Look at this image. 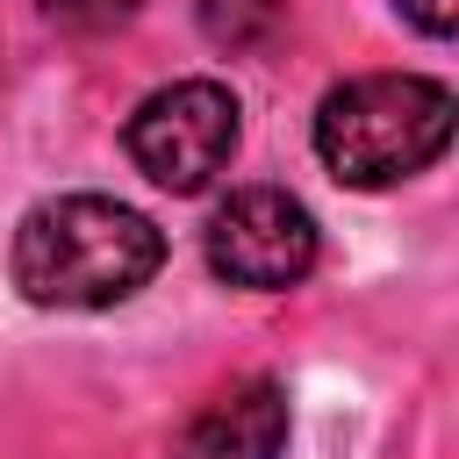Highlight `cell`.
Segmentation results:
<instances>
[{
    "instance_id": "6da1fadb",
    "label": "cell",
    "mask_w": 459,
    "mask_h": 459,
    "mask_svg": "<svg viewBox=\"0 0 459 459\" xmlns=\"http://www.w3.org/2000/svg\"><path fill=\"white\" fill-rule=\"evenodd\" d=\"M7 265L36 308H115L165 265V230L129 201L57 194L22 215Z\"/></svg>"
},
{
    "instance_id": "7a4b0ae2",
    "label": "cell",
    "mask_w": 459,
    "mask_h": 459,
    "mask_svg": "<svg viewBox=\"0 0 459 459\" xmlns=\"http://www.w3.org/2000/svg\"><path fill=\"white\" fill-rule=\"evenodd\" d=\"M452 143V86L423 72H366L323 93L316 158L344 186H394Z\"/></svg>"
},
{
    "instance_id": "3957f363",
    "label": "cell",
    "mask_w": 459,
    "mask_h": 459,
    "mask_svg": "<svg viewBox=\"0 0 459 459\" xmlns=\"http://www.w3.org/2000/svg\"><path fill=\"white\" fill-rule=\"evenodd\" d=\"M122 143H129V158L151 186L201 194L237 151V93L215 86V79H172L129 115Z\"/></svg>"
},
{
    "instance_id": "277c9868",
    "label": "cell",
    "mask_w": 459,
    "mask_h": 459,
    "mask_svg": "<svg viewBox=\"0 0 459 459\" xmlns=\"http://www.w3.org/2000/svg\"><path fill=\"white\" fill-rule=\"evenodd\" d=\"M208 265L230 287H294L316 265V215L287 186H244L208 215Z\"/></svg>"
},
{
    "instance_id": "5b68a950",
    "label": "cell",
    "mask_w": 459,
    "mask_h": 459,
    "mask_svg": "<svg viewBox=\"0 0 459 459\" xmlns=\"http://www.w3.org/2000/svg\"><path fill=\"white\" fill-rule=\"evenodd\" d=\"M280 452H287V394L273 380L215 394L172 445V459H280Z\"/></svg>"
},
{
    "instance_id": "8992f818",
    "label": "cell",
    "mask_w": 459,
    "mask_h": 459,
    "mask_svg": "<svg viewBox=\"0 0 459 459\" xmlns=\"http://www.w3.org/2000/svg\"><path fill=\"white\" fill-rule=\"evenodd\" d=\"M287 22V0H201V29L222 50H258Z\"/></svg>"
},
{
    "instance_id": "52a82bcc",
    "label": "cell",
    "mask_w": 459,
    "mask_h": 459,
    "mask_svg": "<svg viewBox=\"0 0 459 459\" xmlns=\"http://www.w3.org/2000/svg\"><path fill=\"white\" fill-rule=\"evenodd\" d=\"M57 22H79V29H108V22H129L136 0H43Z\"/></svg>"
},
{
    "instance_id": "ba28073f",
    "label": "cell",
    "mask_w": 459,
    "mask_h": 459,
    "mask_svg": "<svg viewBox=\"0 0 459 459\" xmlns=\"http://www.w3.org/2000/svg\"><path fill=\"white\" fill-rule=\"evenodd\" d=\"M423 36H452V22H459V0H394Z\"/></svg>"
}]
</instances>
